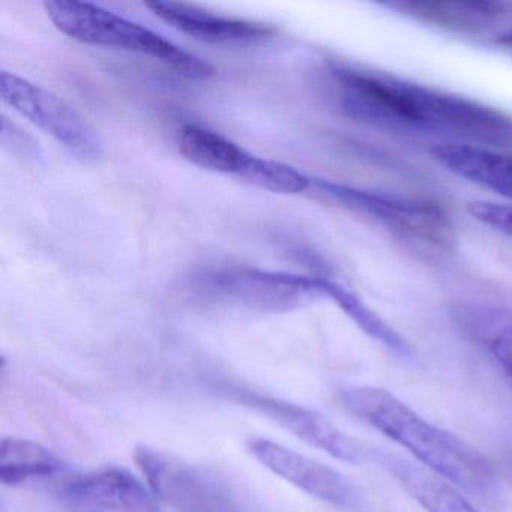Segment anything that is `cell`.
I'll list each match as a JSON object with an SVG mask.
<instances>
[{"label": "cell", "instance_id": "obj_19", "mask_svg": "<svg viewBox=\"0 0 512 512\" xmlns=\"http://www.w3.org/2000/svg\"><path fill=\"white\" fill-rule=\"evenodd\" d=\"M467 209L479 223L512 238V203L473 202Z\"/></svg>", "mask_w": 512, "mask_h": 512}, {"label": "cell", "instance_id": "obj_3", "mask_svg": "<svg viewBox=\"0 0 512 512\" xmlns=\"http://www.w3.org/2000/svg\"><path fill=\"white\" fill-rule=\"evenodd\" d=\"M44 10L55 28L71 40L149 56L187 79L208 80L214 76V68L205 59L98 5L77 0H50L44 4Z\"/></svg>", "mask_w": 512, "mask_h": 512}, {"label": "cell", "instance_id": "obj_15", "mask_svg": "<svg viewBox=\"0 0 512 512\" xmlns=\"http://www.w3.org/2000/svg\"><path fill=\"white\" fill-rule=\"evenodd\" d=\"M380 463L428 512H478L446 479L397 455L382 454Z\"/></svg>", "mask_w": 512, "mask_h": 512}, {"label": "cell", "instance_id": "obj_12", "mask_svg": "<svg viewBox=\"0 0 512 512\" xmlns=\"http://www.w3.org/2000/svg\"><path fill=\"white\" fill-rule=\"evenodd\" d=\"M146 8L164 23L200 43L227 47L259 46L272 40L277 29L268 23L232 19L175 2H149Z\"/></svg>", "mask_w": 512, "mask_h": 512}, {"label": "cell", "instance_id": "obj_8", "mask_svg": "<svg viewBox=\"0 0 512 512\" xmlns=\"http://www.w3.org/2000/svg\"><path fill=\"white\" fill-rule=\"evenodd\" d=\"M2 100L83 161H97L103 142L73 107L49 89L8 71L0 73Z\"/></svg>", "mask_w": 512, "mask_h": 512}, {"label": "cell", "instance_id": "obj_20", "mask_svg": "<svg viewBox=\"0 0 512 512\" xmlns=\"http://www.w3.org/2000/svg\"><path fill=\"white\" fill-rule=\"evenodd\" d=\"M497 43H499L503 49L508 50V52L512 55V32H509V34L506 35H502V38H500Z\"/></svg>", "mask_w": 512, "mask_h": 512}, {"label": "cell", "instance_id": "obj_6", "mask_svg": "<svg viewBox=\"0 0 512 512\" xmlns=\"http://www.w3.org/2000/svg\"><path fill=\"white\" fill-rule=\"evenodd\" d=\"M200 289L230 304L265 313L295 310L326 296L325 278L250 266L208 272Z\"/></svg>", "mask_w": 512, "mask_h": 512}, {"label": "cell", "instance_id": "obj_16", "mask_svg": "<svg viewBox=\"0 0 512 512\" xmlns=\"http://www.w3.org/2000/svg\"><path fill=\"white\" fill-rule=\"evenodd\" d=\"M67 469L58 454L40 443L17 437H5L0 442V481L4 485L16 487L35 479L52 478Z\"/></svg>", "mask_w": 512, "mask_h": 512}, {"label": "cell", "instance_id": "obj_7", "mask_svg": "<svg viewBox=\"0 0 512 512\" xmlns=\"http://www.w3.org/2000/svg\"><path fill=\"white\" fill-rule=\"evenodd\" d=\"M136 461L158 499L178 512H245L229 485L203 467L151 446Z\"/></svg>", "mask_w": 512, "mask_h": 512}, {"label": "cell", "instance_id": "obj_11", "mask_svg": "<svg viewBox=\"0 0 512 512\" xmlns=\"http://www.w3.org/2000/svg\"><path fill=\"white\" fill-rule=\"evenodd\" d=\"M56 496L67 512H160L154 491L119 467L70 476Z\"/></svg>", "mask_w": 512, "mask_h": 512}, {"label": "cell", "instance_id": "obj_21", "mask_svg": "<svg viewBox=\"0 0 512 512\" xmlns=\"http://www.w3.org/2000/svg\"><path fill=\"white\" fill-rule=\"evenodd\" d=\"M508 376L511 377L512 380V371H508Z\"/></svg>", "mask_w": 512, "mask_h": 512}, {"label": "cell", "instance_id": "obj_10", "mask_svg": "<svg viewBox=\"0 0 512 512\" xmlns=\"http://www.w3.org/2000/svg\"><path fill=\"white\" fill-rule=\"evenodd\" d=\"M230 397L271 418L298 439L341 461L358 464L367 458L362 443L341 431L331 419L301 404L290 403L253 389L230 388Z\"/></svg>", "mask_w": 512, "mask_h": 512}, {"label": "cell", "instance_id": "obj_14", "mask_svg": "<svg viewBox=\"0 0 512 512\" xmlns=\"http://www.w3.org/2000/svg\"><path fill=\"white\" fill-rule=\"evenodd\" d=\"M388 7L421 22L469 34L488 28L505 13V4L491 0H403Z\"/></svg>", "mask_w": 512, "mask_h": 512}, {"label": "cell", "instance_id": "obj_2", "mask_svg": "<svg viewBox=\"0 0 512 512\" xmlns=\"http://www.w3.org/2000/svg\"><path fill=\"white\" fill-rule=\"evenodd\" d=\"M340 400L347 412L412 452L431 472L482 502L499 497L496 472L484 455L460 437L422 419L391 392L352 386L340 392Z\"/></svg>", "mask_w": 512, "mask_h": 512}, {"label": "cell", "instance_id": "obj_1", "mask_svg": "<svg viewBox=\"0 0 512 512\" xmlns=\"http://www.w3.org/2000/svg\"><path fill=\"white\" fill-rule=\"evenodd\" d=\"M326 86L350 118L452 137L464 145L512 143V116L478 101L376 71L332 65Z\"/></svg>", "mask_w": 512, "mask_h": 512}, {"label": "cell", "instance_id": "obj_17", "mask_svg": "<svg viewBox=\"0 0 512 512\" xmlns=\"http://www.w3.org/2000/svg\"><path fill=\"white\" fill-rule=\"evenodd\" d=\"M464 334L512 371V310L500 307H467L458 313Z\"/></svg>", "mask_w": 512, "mask_h": 512}, {"label": "cell", "instance_id": "obj_9", "mask_svg": "<svg viewBox=\"0 0 512 512\" xmlns=\"http://www.w3.org/2000/svg\"><path fill=\"white\" fill-rule=\"evenodd\" d=\"M247 446L260 464L299 490L341 511H364V494L337 470L263 437H251Z\"/></svg>", "mask_w": 512, "mask_h": 512}, {"label": "cell", "instance_id": "obj_5", "mask_svg": "<svg viewBox=\"0 0 512 512\" xmlns=\"http://www.w3.org/2000/svg\"><path fill=\"white\" fill-rule=\"evenodd\" d=\"M176 146L188 163L200 169L235 176L271 193L299 194L313 187V179L295 167L257 157L223 134L202 125H182Z\"/></svg>", "mask_w": 512, "mask_h": 512}, {"label": "cell", "instance_id": "obj_13", "mask_svg": "<svg viewBox=\"0 0 512 512\" xmlns=\"http://www.w3.org/2000/svg\"><path fill=\"white\" fill-rule=\"evenodd\" d=\"M430 157L452 175L512 200V154L449 142L433 146Z\"/></svg>", "mask_w": 512, "mask_h": 512}, {"label": "cell", "instance_id": "obj_4", "mask_svg": "<svg viewBox=\"0 0 512 512\" xmlns=\"http://www.w3.org/2000/svg\"><path fill=\"white\" fill-rule=\"evenodd\" d=\"M313 187L349 211L370 218L401 239L431 250H451L454 227L440 206L422 200L401 199L358 187L313 179Z\"/></svg>", "mask_w": 512, "mask_h": 512}, {"label": "cell", "instance_id": "obj_18", "mask_svg": "<svg viewBox=\"0 0 512 512\" xmlns=\"http://www.w3.org/2000/svg\"><path fill=\"white\" fill-rule=\"evenodd\" d=\"M325 289L326 296L334 299L341 310L346 311L347 316L356 322V325L367 332L371 337L376 338L380 343L385 344L389 350L397 353L400 356L412 355V349H410L407 341L404 340L401 335H398L394 329L389 328L374 311H371L355 293L350 292L346 287L341 286L340 283L328 280L325 278Z\"/></svg>", "mask_w": 512, "mask_h": 512}]
</instances>
